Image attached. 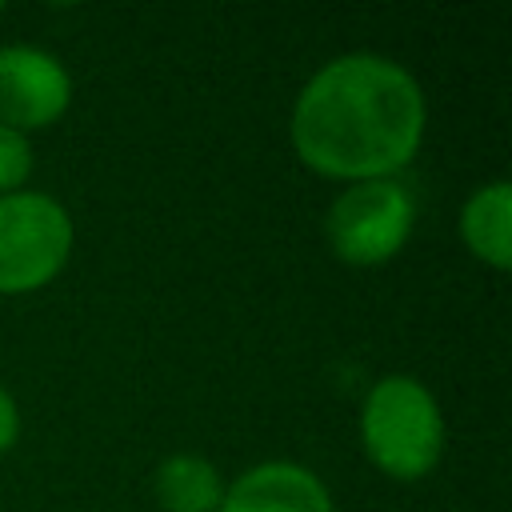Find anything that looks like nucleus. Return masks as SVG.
I'll return each mask as SVG.
<instances>
[{
	"label": "nucleus",
	"mask_w": 512,
	"mask_h": 512,
	"mask_svg": "<svg viewBox=\"0 0 512 512\" xmlns=\"http://www.w3.org/2000/svg\"><path fill=\"white\" fill-rule=\"evenodd\" d=\"M152 496L164 512H220L224 476L196 452H172L152 472Z\"/></svg>",
	"instance_id": "6e6552de"
},
{
	"label": "nucleus",
	"mask_w": 512,
	"mask_h": 512,
	"mask_svg": "<svg viewBox=\"0 0 512 512\" xmlns=\"http://www.w3.org/2000/svg\"><path fill=\"white\" fill-rule=\"evenodd\" d=\"M460 240L492 272L512 268V184L488 180L460 204Z\"/></svg>",
	"instance_id": "0eeeda50"
},
{
	"label": "nucleus",
	"mask_w": 512,
	"mask_h": 512,
	"mask_svg": "<svg viewBox=\"0 0 512 512\" xmlns=\"http://www.w3.org/2000/svg\"><path fill=\"white\" fill-rule=\"evenodd\" d=\"M220 512H336V504L308 464L260 460L224 484Z\"/></svg>",
	"instance_id": "423d86ee"
},
{
	"label": "nucleus",
	"mask_w": 512,
	"mask_h": 512,
	"mask_svg": "<svg viewBox=\"0 0 512 512\" xmlns=\"http://www.w3.org/2000/svg\"><path fill=\"white\" fill-rule=\"evenodd\" d=\"M32 140L16 128H4L0 124V196L8 192H20L32 176Z\"/></svg>",
	"instance_id": "1a4fd4ad"
},
{
	"label": "nucleus",
	"mask_w": 512,
	"mask_h": 512,
	"mask_svg": "<svg viewBox=\"0 0 512 512\" xmlns=\"http://www.w3.org/2000/svg\"><path fill=\"white\" fill-rule=\"evenodd\" d=\"M416 224L412 192L400 180H360L328 204L324 236L336 260L352 268H380L404 252Z\"/></svg>",
	"instance_id": "20e7f679"
},
{
	"label": "nucleus",
	"mask_w": 512,
	"mask_h": 512,
	"mask_svg": "<svg viewBox=\"0 0 512 512\" xmlns=\"http://www.w3.org/2000/svg\"><path fill=\"white\" fill-rule=\"evenodd\" d=\"M360 444L376 472L412 484L444 456V412L432 388L408 372L380 376L360 404Z\"/></svg>",
	"instance_id": "f03ea898"
},
{
	"label": "nucleus",
	"mask_w": 512,
	"mask_h": 512,
	"mask_svg": "<svg viewBox=\"0 0 512 512\" xmlns=\"http://www.w3.org/2000/svg\"><path fill=\"white\" fill-rule=\"evenodd\" d=\"M428 100L392 56L344 52L320 64L296 92L288 140L296 160L340 184L396 180L420 152Z\"/></svg>",
	"instance_id": "f257e3e1"
},
{
	"label": "nucleus",
	"mask_w": 512,
	"mask_h": 512,
	"mask_svg": "<svg viewBox=\"0 0 512 512\" xmlns=\"http://www.w3.org/2000/svg\"><path fill=\"white\" fill-rule=\"evenodd\" d=\"M16 440H20V408H16L12 392L0 384V456L12 452Z\"/></svg>",
	"instance_id": "9d476101"
},
{
	"label": "nucleus",
	"mask_w": 512,
	"mask_h": 512,
	"mask_svg": "<svg viewBox=\"0 0 512 512\" xmlns=\"http://www.w3.org/2000/svg\"><path fill=\"white\" fill-rule=\"evenodd\" d=\"M72 212L48 192L0 196V296L48 288L72 256Z\"/></svg>",
	"instance_id": "7ed1b4c3"
},
{
	"label": "nucleus",
	"mask_w": 512,
	"mask_h": 512,
	"mask_svg": "<svg viewBox=\"0 0 512 512\" xmlns=\"http://www.w3.org/2000/svg\"><path fill=\"white\" fill-rule=\"evenodd\" d=\"M0 16H4V0H0Z\"/></svg>",
	"instance_id": "9b49d317"
},
{
	"label": "nucleus",
	"mask_w": 512,
	"mask_h": 512,
	"mask_svg": "<svg viewBox=\"0 0 512 512\" xmlns=\"http://www.w3.org/2000/svg\"><path fill=\"white\" fill-rule=\"evenodd\" d=\"M72 104L64 60L36 44H0V124L36 132L56 124Z\"/></svg>",
	"instance_id": "39448f33"
}]
</instances>
